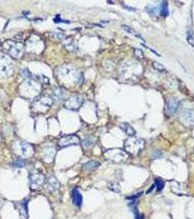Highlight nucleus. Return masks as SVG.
Instances as JSON below:
<instances>
[{
  "mask_svg": "<svg viewBox=\"0 0 194 219\" xmlns=\"http://www.w3.org/2000/svg\"><path fill=\"white\" fill-rule=\"evenodd\" d=\"M95 143V140L93 138H87V139L84 140L82 142V145L85 148H89L92 146Z\"/></svg>",
  "mask_w": 194,
  "mask_h": 219,
  "instance_id": "nucleus-21",
  "label": "nucleus"
},
{
  "mask_svg": "<svg viewBox=\"0 0 194 219\" xmlns=\"http://www.w3.org/2000/svg\"><path fill=\"white\" fill-rule=\"evenodd\" d=\"M153 66L155 69V70L160 71V72H163V71L165 70L164 65L160 64V63H158V62H156V61H155V62L153 63Z\"/></svg>",
  "mask_w": 194,
  "mask_h": 219,
  "instance_id": "nucleus-24",
  "label": "nucleus"
},
{
  "mask_svg": "<svg viewBox=\"0 0 194 219\" xmlns=\"http://www.w3.org/2000/svg\"><path fill=\"white\" fill-rule=\"evenodd\" d=\"M161 15L163 17H166L169 15V8H168V3L166 1H164L161 5L160 9Z\"/></svg>",
  "mask_w": 194,
  "mask_h": 219,
  "instance_id": "nucleus-17",
  "label": "nucleus"
},
{
  "mask_svg": "<svg viewBox=\"0 0 194 219\" xmlns=\"http://www.w3.org/2000/svg\"><path fill=\"white\" fill-rule=\"evenodd\" d=\"M21 150V153L24 156H32L34 152L33 148L29 144L26 143H21L20 144Z\"/></svg>",
  "mask_w": 194,
  "mask_h": 219,
  "instance_id": "nucleus-12",
  "label": "nucleus"
},
{
  "mask_svg": "<svg viewBox=\"0 0 194 219\" xmlns=\"http://www.w3.org/2000/svg\"><path fill=\"white\" fill-rule=\"evenodd\" d=\"M30 187L33 190L38 189L45 182V177L40 172H31L29 175Z\"/></svg>",
  "mask_w": 194,
  "mask_h": 219,
  "instance_id": "nucleus-4",
  "label": "nucleus"
},
{
  "mask_svg": "<svg viewBox=\"0 0 194 219\" xmlns=\"http://www.w3.org/2000/svg\"><path fill=\"white\" fill-rule=\"evenodd\" d=\"M7 51L10 53V55L12 56L15 59H18L21 56V55L24 53V46L21 43H16V42L10 41L9 43H7Z\"/></svg>",
  "mask_w": 194,
  "mask_h": 219,
  "instance_id": "nucleus-3",
  "label": "nucleus"
},
{
  "mask_svg": "<svg viewBox=\"0 0 194 219\" xmlns=\"http://www.w3.org/2000/svg\"><path fill=\"white\" fill-rule=\"evenodd\" d=\"M99 164H100L99 162H98L97 161H88V162L86 163V164L83 165V169L88 171H92L96 170V169L99 166Z\"/></svg>",
  "mask_w": 194,
  "mask_h": 219,
  "instance_id": "nucleus-14",
  "label": "nucleus"
},
{
  "mask_svg": "<svg viewBox=\"0 0 194 219\" xmlns=\"http://www.w3.org/2000/svg\"><path fill=\"white\" fill-rule=\"evenodd\" d=\"M21 202V203H18V207H21V210H19V212H20L21 213V215H23V217H24V218L26 219V218H27V212H26V211L24 210H24H27V202Z\"/></svg>",
  "mask_w": 194,
  "mask_h": 219,
  "instance_id": "nucleus-18",
  "label": "nucleus"
},
{
  "mask_svg": "<svg viewBox=\"0 0 194 219\" xmlns=\"http://www.w3.org/2000/svg\"><path fill=\"white\" fill-rule=\"evenodd\" d=\"M72 200L77 207H80L82 203V197L78 189H74L72 192Z\"/></svg>",
  "mask_w": 194,
  "mask_h": 219,
  "instance_id": "nucleus-11",
  "label": "nucleus"
},
{
  "mask_svg": "<svg viewBox=\"0 0 194 219\" xmlns=\"http://www.w3.org/2000/svg\"><path fill=\"white\" fill-rule=\"evenodd\" d=\"M47 187L52 192L56 191L60 188V184L54 177H50L47 180Z\"/></svg>",
  "mask_w": 194,
  "mask_h": 219,
  "instance_id": "nucleus-10",
  "label": "nucleus"
},
{
  "mask_svg": "<svg viewBox=\"0 0 194 219\" xmlns=\"http://www.w3.org/2000/svg\"><path fill=\"white\" fill-rule=\"evenodd\" d=\"M55 155V149L54 148L48 147L43 150V156L45 161L48 163L52 162Z\"/></svg>",
  "mask_w": 194,
  "mask_h": 219,
  "instance_id": "nucleus-9",
  "label": "nucleus"
},
{
  "mask_svg": "<svg viewBox=\"0 0 194 219\" xmlns=\"http://www.w3.org/2000/svg\"><path fill=\"white\" fill-rule=\"evenodd\" d=\"M26 161L23 160V159H17L13 162V166L15 167H24L26 166Z\"/></svg>",
  "mask_w": 194,
  "mask_h": 219,
  "instance_id": "nucleus-23",
  "label": "nucleus"
},
{
  "mask_svg": "<svg viewBox=\"0 0 194 219\" xmlns=\"http://www.w3.org/2000/svg\"><path fill=\"white\" fill-rule=\"evenodd\" d=\"M120 127L122 128V129L124 130V131L126 132V134H128V135H130V136H133L136 133L135 130H134L129 124H126V123L122 124L121 125H120Z\"/></svg>",
  "mask_w": 194,
  "mask_h": 219,
  "instance_id": "nucleus-15",
  "label": "nucleus"
},
{
  "mask_svg": "<svg viewBox=\"0 0 194 219\" xmlns=\"http://www.w3.org/2000/svg\"><path fill=\"white\" fill-rule=\"evenodd\" d=\"M135 54L137 56V58L139 59H143L144 58V53L140 49H137L135 51Z\"/></svg>",
  "mask_w": 194,
  "mask_h": 219,
  "instance_id": "nucleus-29",
  "label": "nucleus"
},
{
  "mask_svg": "<svg viewBox=\"0 0 194 219\" xmlns=\"http://www.w3.org/2000/svg\"><path fill=\"white\" fill-rule=\"evenodd\" d=\"M22 75L24 77V78H26L27 79H31L32 78V75L29 72V71H28L27 70H23L22 72Z\"/></svg>",
  "mask_w": 194,
  "mask_h": 219,
  "instance_id": "nucleus-28",
  "label": "nucleus"
},
{
  "mask_svg": "<svg viewBox=\"0 0 194 219\" xmlns=\"http://www.w3.org/2000/svg\"><path fill=\"white\" fill-rule=\"evenodd\" d=\"M142 194H143V192H142V193L140 192V193L137 194V195H133V197H128L127 199H135V198H138L139 197V195H142Z\"/></svg>",
  "mask_w": 194,
  "mask_h": 219,
  "instance_id": "nucleus-31",
  "label": "nucleus"
},
{
  "mask_svg": "<svg viewBox=\"0 0 194 219\" xmlns=\"http://www.w3.org/2000/svg\"><path fill=\"white\" fill-rule=\"evenodd\" d=\"M122 29L124 31H126V32H127V33H128V34H135V31H134L133 29L130 28L129 26H126V25H123Z\"/></svg>",
  "mask_w": 194,
  "mask_h": 219,
  "instance_id": "nucleus-27",
  "label": "nucleus"
},
{
  "mask_svg": "<svg viewBox=\"0 0 194 219\" xmlns=\"http://www.w3.org/2000/svg\"><path fill=\"white\" fill-rule=\"evenodd\" d=\"M152 158L153 159H159L163 156V153L159 151H154L152 153Z\"/></svg>",
  "mask_w": 194,
  "mask_h": 219,
  "instance_id": "nucleus-26",
  "label": "nucleus"
},
{
  "mask_svg": "<svg viewBox=\"0 0 194 219\" xmlns=\"http://www.w3.org/2000/svg\"><path fill=\"white\" fill-rule=\"evenodd\" d=\"M64 45L66 46V48L68 49V51H74V47H75V46H74V42H73V40L72 39L65 40Z\"/></svg>",
  "mask_w": 194,
  "mask_h": 219,
  "instance_id": "nucleus-19",
  "label": "nucleus"
},
{
  "mask_svg": "<svg viewBox=\"0 0 194 219\" xmlns=\"http://www.w3.org/2000/svg\"><path fill=\"white\" fill-rule=\"evenodd\" d=\"M156 11H157V8L155 7L149 6L147 7V12L150 15H151V16H153V15L156 14Z\"/></svg>",
  "mask_w": 194,
  "mask_h": 219,
  "instance_id": "nucleus-25",
  "label": "nucleus"
},
{
  "mask_svg": "<svg viewBox=\"0 0 194 219\" xmlns=\"http://www.w3.org/2000/svg\"><path fill=\"white\" fill-rule=\"evenodd\" d=\"M80 139L76 135H67L61 137L59 142L60 147H67L69 145H79Z\"/></svg>",
  "mask_w": 194,
  "mask_h": 219,
  "instance_id": "nucleus-7",
  "label": "nucleus"
},
{
  "mask_svg": "<svg viewBox=\"0 0 194 219\" xmlns=\"http://www.w3.org/2000/svg\"><path fill=\"white\" fill-rule=\"evenodd\" d=\"M187 41L192 47H194V35L191 31H188L187 33Z\"/></svg>",
  "mask_w": 194,
  "mask_h": 219,
  "instance_id": "nucleus-22",
  "label": "nucleus"
},
{
  "mask_svg": "<svg viewBox=\"0 0 194 219\" xmlns=\"http://www.w3.org/2000/svg\"><path fill=\"white\" fill-rule=\"evenodd\" d=\"M179 101L174 98H172L167 101L166 111L169 115H174L179 107Z\"/></svg>",
  "mask_w": 194,
  "mask_h": 219,
  "instance_id": "nucleus-8",
  "label": "nucleus"
},
{
  "mask_svg": "<svg viewBox=\"0 0 194 219\" xmlns=\"http://www.w3.org/2000/svg\"><path fill=\"white\" fill-rule=\"evenodd\" d=\"M155 186H157V190L158 191H160L164 189V182L162 180L160 179V178H156L155 180Z\"/></svg>",
  "mask_w": 194,
  "mask_h": 219,
  "instance_id": "nucleus-20",
  "label": "nucleus"
},
{
  "mask_svg": "<svg viewBox=\"0 0 194 219\" xmlns=\"http://www.w3.org/2000/svg\"><path fill=\"white\" fill-rule=\"evenodd\" d=\"M107 188L113 192H116V193H119L120 192V186L119 185L118 182H109L107 184Z\"/></svg>",
  "mask_w": 194,
  "mask_h": 219,
  "instance_id": "nucleus-16",
  "label": "nucleus"
},
{
  "mask_svg": "<svg viewBox=\"0 0 194 219\" xmlns=\"http://www.w3.org/2000/svg\"><path fill=\"white\" fill-rule=\"evenodd\" d=\"M180 120L182 123L187 126L194 125V110H184L180 114Z\"/></svg>",
  "mask_w": 194,
  "mask_h": 219,
  "instance_id": "nucleus-5",
  "label": "nucleus"
},
{
  "mask_svg": "<svg viewBox=\"0 0 194 219\" xmlns=\"http://www.w3.org/2000/svg\"><path fill=\"white\" fill-rule=\"evenodd\" d=\"M145 147V141L137 137H130L124 143L125 151L132 155H137L143 151Z\"/></svg>",
  "mask_w": 194,
  "mask_h": 219,
  "instance_id": "nucleus-1",
  "label": "nucleus"
},
{
  "mask_svg": "<svg viewBox=\"0 0 194 219\" xmlns=\"http://www.w3.org/2000/svg\"><path fill=\"white\" fill-rule=\"evenodd\" d=\"M82 104V98L80 96L74 95L69 98L65 103V106L67 109L78 110Z\"/></svg>",
  "mask_w": 194,
  "mask_h": 219,
  "instance_id": "nucleus-6",
  "label": "nucleus"
},
{
  "mask_svg": "<svg viewBox=\"0 0 194 219\" xmlns=\"http://www.w3.org/2000/svg\"><path fill=\"white\" fill-rule=\"evenodd\" d=\"M134 215H135V219H143V216H142L141 215H140L139 213H138L137 209L136 208V207H135V208H134Z\"/></svg>",
  "mask_w": 194,
  "mask_h": 219,
  "instance_id": "nucleus-30",
  "label": "nucleus"
},
{
  "mask_svg": "<svg viewBox=\"0 0 194 219\" xmlns=\"http://www.w3.org/2000/svg\"><path fill=\"white\" fill-rule=\"evenodd\" d=\"M105 156L111 161L118 163L126 160L128 158V154L126 151L120 149H111L105 152Z\"/></svg>",
  "mask_w": 194,
  "mask_h": 219,
  "instance_id": "nucleus-2",
  "label": "nucleus"
},
{
  "mask_svg": "<svg viewBox=\"0 0 194 219\" xmlns=\"http://www.w3.org/2000/svg\"><path fill=\"white\" fill-rule=\"evenodd\" d=\"M53 95L56 100H63L65 97L64 90H63L61 88H56L53 91Z\"/></svg>",
  "mask_w": 194,
  "mask_h": 219,
  "instance_id": "nucleus-13",
  "label": "nucleus"
}]
</instances>
